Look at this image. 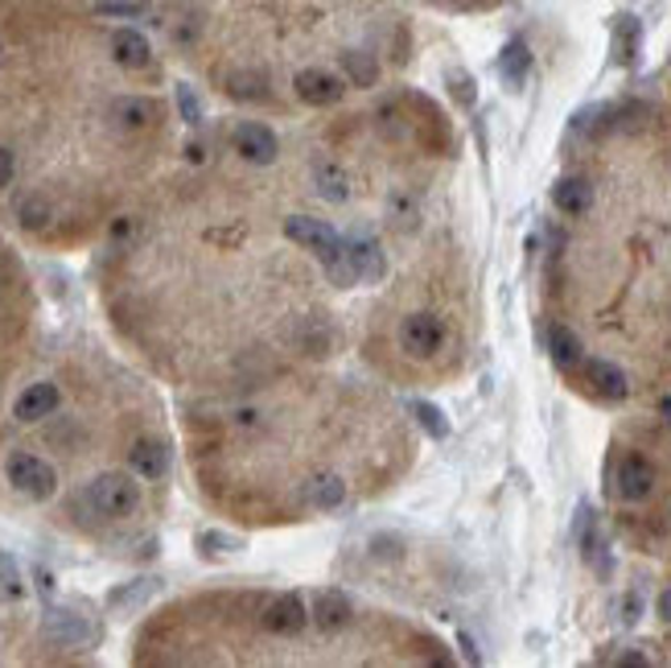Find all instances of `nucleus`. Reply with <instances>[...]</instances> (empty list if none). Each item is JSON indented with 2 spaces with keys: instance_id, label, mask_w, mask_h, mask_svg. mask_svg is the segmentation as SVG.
I'll use <instances>...</instances> for the list:
<instances>
[{
  "instance_id": "obj_30",
  "label": "nucleus",
  "mask_w": 671,
  "mask_h": 668,
  "mask_svg": "<svg viewBox=\"0 0 671 668\" xmlns=\"http://www.w3.org/2000/svg\"><path fill=\"white\" fill-rule=\"evenodd\" d=\"M13 170H18V161H13V154L0 145V186H9V182H13Z\"/></svg>"
},
{
  "instance_id": "obj_17",
  "label": "nucleus",
  "mask_w": 671,
  "mask_h": 668,
  "mask_svg": "<svg viewBox=\"0 0 671 668\" xmlns=\"http://www.w3.org/2000/svg\"><path fill=\"white\" fill-rule=\"evenodd\" d=\"M112 58L128 70L149 67V42L136 34V30H116V34H112Z\"/></svg>"
},
{
  "instance_id": "obj_22",
  "label": "nucleus",
  "mask_w": 671,
  "mask_h": 668,
  "mask_svg": "<svg viewBox=\"0 0 671 668\" xmlns=\"http://www.w3.org/2000/svg\"><path fill=\"white\" fill-rule=\"evenodd\" d=\"M157 586H161L157 578H136V582L112 590V595H107V602H112V607H120V611H128V607H140L145 599H152V595H157Z\"/></svg>"
},
{
  "instance_id": "obj_11",
  "label": "nucleus",
  "mask_w": 671,
  "mask_h": 668,
  "mask_svg": "<svg viewBox=\"0 0 671 668\" xmlns=\"http://www.w3.org/2000/svg\"><path fill=\"white\" fill-rule=\"evenodd\" d=\"M585 384L598 396H605V400H622V396L630 393V380H626V372H622L618 363H610V360H589L585 363Z\"/></svg>"
},
{
  "instance_id": "obj_12",
  "label": "nucleus",
  "mask_w": 671,
  "mask_h": 668,
  "mask_svg": "<svg viewBox=\"0 0 671 668\" xmlns=\"http://www.w3.org/2000/svg\"><path fill=\"white\" fill-rule=\"evenodd\" d=\"M346 252H351V264H354V273H359V281H379L387 269V260H384V248L371 240V236H351L346 240Z\"/></svg>"
},
{
  "instance_id": "obj_1",
  "label": "nucleus",
  "mask_w": 671,
  "mask_h": 668,
  "mask_svg": "<svg viewBox=\"0 0 671 668\" xmlns=\"http://www.w3.org/2000/svg\"><path fill=\"white\" fill-rule=\"evenodd\" d=\"M285 236L305 244L309 252H318V260L326 264V273H330V281H338V285L359 281V273H354V264H351V252H346V240H338V231L326 219L293 215V219L285 223Z\"/></svg>"
},
{
  "instance_id": "obj_28",
  "label": "nucleus",
  "mask_w": 671,
  "mask_h": 668,
  "mask_svg": "<svg viewBox=\"0 0 671 668\" xmlns=\"http://www.w3.org/2000/svg\"><path fill=\"white\" fill-rule=\"evenodd\" d=\"M412 412H417V421L429 429L433 438H445V433H450V421H445V417H441V409H436V405H429V400H412Z\"/></svg>"
},
{
  "instance_id": "obj_2",
  "label": "nucleus",
  "mask_w": 671,
  "mask_h": 668,
  "mask_svg": "<svg viewBox=\"0 0 671 668\" xmlns=\"http://www.w3.org/2000/svg\"><path fill=\"white\" fill-rule=\"evenodd\" d=\"M87 508L103 520H124V516H133L140 508V483L133 475H120V471H107L100 479L87 483Z\"/></svg>"
},
{
  "instance_id": "obj_14",
  "label": "nucleus",
  "mask_w": 671,
  "mask_h": 668,
  "mask_svg": "<svg viewBox=\"0 0 671 668\" xmlns=\"http://www.w3.org/2000/svg\"><path fill=\"white\" fill-rule=\"evenodd\" d=\"M112 116L120 121V128H128V133H140V128L157 124L161 107H157L152 100H145V95H124V100H116Z\"/></svg>"
},
{
  "instance_id": "obj_32",
  "label": "nucleus",
  "mask_w": 671,
  "mask_h": 668,
  "mask_svg": "<svg viewBox=\"0 0 671 668\" xmlns=\"http://www.w3.org/2000/svg\"><path fill=\"white\" fill-rule=\"evenodd\" d=\"M659 615H663V619L671 623V586L663 590V595H659Z\"/></svg>"
},
{
  "instance_id": "obj_8",
  "label": "nucleus",
  "mask_w": 671,
  "mask_h": 668,
  "mask_svg": "<svg viewBox=\"0 0 671 668\" xmlns=\"http://www.w3.org/2000/svg\"><path fill=\"white\" fill-rule=\"evenodd\" d=\"M614 483H618V496L626 503H638V499H647L655 491V466L647 458H638V454H626L618 463Z\"/></svg>"
},
{
  "instance_id": "obj_25",
  "label": "nucleus",
  "mask_w": 671,
  "mask_h": 668,
  "mask_svg": "<svg viewBox=\"0 0 671 668\" xmlns=\"http://www.w3.org/2000/svg\"><path fill=\"white\" fill-rule=\"evenodd\" d=\"M25 595V582H21V569L9 553H0V602H18Z\"/></svg>"
},
{
  "instance_id": "obj_34",
  "label": "nucleus",
  "mask_w": 671,
  "mask_h": 668,
  "mask_svg": "<svg viewBox=\"0 0 671 668\" xmlns=\"http://www.w3.org/2000/svg\"><path fill=\"white\" fill-rule=\"evenodd\" d=\"M37 586H42V595H50V590H54V582H50V574H46V569H37Z\"/></svg>"
},
{
  "instance_id": "obj_5",
  "label": "nucleus",
  "mask_w": 671,
  "mask_h": 668,
  "mask_svg": "<svg viewBox=\"0 0 671 668\" xmlns=\"http://www.w3.org/2000/svg\"><path fill=\"white\" fill-rule=\"evenodd\" d=\"M231 145H236V154L243 157V161H252V166H272L276 154H281V145H276V137H272V128H264V124H255V121L236 124Z\"/></svg>"
},
{
  "instance_id": "obj_20",
  "label": "nucleus",
  "mask_w": 671,
  "mask_h": 668,
  "mask_svg": "<svg viewBox=\"0 0 671 668\" xmlns=\"http://www.w3.org/2000/svg\"><path fill=\"white\" fill-rule=\"evenodd\" d=\"M548 351H553V363H560V367L581 363V339L572 335L569 326H553L548 330Z\"/></svg>"
},
{
  "instance_id": "obj_10",
  "label": "nucleus",
  "mask_w": 671,
  "mask_h": 668,
  "mask_svg": "<svg viewBox=\"0 0 671 668\" xmlns=\"http://www.w3.org/2000/svg\"><path fill=\"white\" fill-rule=\"evenodd\" d=\"M58 400H62V393H58V384H54V380L30 384V388L18 396L13 417H18V421H25V426H34V421H42V417H50V412L58 409Z\"/></svg>"
},
{
  "instance_id": "obj_4",
  "label": "nucleus",
  "mask_w": 671,
  "mask_h": 668,
  "mask_svg": "<svg viewBox=\"0 0 671 668\" xmlns=\"http://www.w3.org/2000/svg\"><path fill=\"white\" fill-rule=\"evenodd\" d=\"M42 632H46V639L62 644V648H83V644L95 639V627L87 623V615L67 611V607H50L46 619H42Z\"/></svg>"
},
{
  "instance_id": "obj_31",
  "label": "nucleus",
  "mask_w": 671,
  "mask_h": 668,
  "mask_svg": "<svg viewBox=\"0 0 671 668\" xmlns=\"http://www.w3.org/2000/svg\"><path fill=\"white\" fill-rule=\"evenodd\" d=\"M454 91H457V100H462V103L474 100V87H470V79H466V75H454Z\"/></svg>"
},
{
  "instance_id": "obj_15",
  "label": "nucleus",
  "mask_w": 671,
  "mask_h": 668,
  "mask_svg": "<svg viewBox=\"0 0 671 668\" xmlns=\"http://www.w3.org/2000/svg\"><path fill=\"white\" fill-rule=\"evenodd\" d=\"M553 203L565 215H585L589 206H593V186H589L585 178H560L553 186Z\"/></svg>"
},
{
  "instance_id": "obj_24",
  "label": "nucleus",
  "mask_w": 671,
  "mask_h": 668,
  "mask_svg": "<svg viewBox=\"0 0 671 668\" xmlns=\"http://www.w3.org/2000/svg\"><path fill=\"white\" fill-rule=\"evenodd\" d=\"M342 70H346V79H351L354 87H371V83H375V75H379L375 58H371V54H363V50L342 54Z\"/></svg>"
},
{
  "instance_id": "obj_29",
  "label": "nucleus",
  "mask_w": 671,
  "mask_h": 668,
  "mask_svg": "<svg viewBox=\"0 0 671 668\" xmlns=\"http://www.w3.org/2000/svg\"><path fill=\"white\" fill-rule=\"evenodd\" d=\"M178 103H182V116L190 124H202V112H198V100H194V91L190 87H178Z\"/></svg>"
},
{
  "instance_id": "obj_13",
  "label": "nucleus",
  "mask_w": 671,
  "mask_h": 668,
  "mask_svg": "<svg viewBox=\"0 0 671 668\" xmlns=\"http://www.w3.org/2000/svg\"><path fill=\"white\" fill-rule=\"evenodd\" d=\"M314 623H318L321 632H342L351 623V599L338 595V590H321L318 599H314Z\"/></svg>"
},
{
  "instance_id": "obj_23",
  "label": "nucleus",
  "mask_w": 671,
  "mask_h": 668,
  "mask_svg": "<svg viewBox=\"0 0 671 668\" xmlns=\"http://www.w3.org/2000/svg\"><path fill=\"white\" fill-rule=\"evenodd\" d=\"M635 50H638V21L618 18L614 21V58L626 67V63H635Z\"/></svg>"
},
{
  "instance_id": "obj_21",
  "label": "nucleus",
  "mask_w": 671,
  "mask_h": 668,
  "mask_svg": "<svg viewBox=\"0 0 671 668\" xmlns=\"http://www.w3.org/2000/svg\"><path fill=\"white\" fill-rule=\"evenodd\" d=\"M346 499V483L338 479V475H318V479L309 483V503L314 508H338Z\"/></svg>"
},
{
  "instance_id": "obj_27",
  "label": "nucleus",
  "mask_w": 671,
  "mask_h": 668,
  "mask_svg": "<svg viewBox=\"0 0 671 668\" xmlns=\"http://www.w3.org/2000/svg\"><path fill=\"white\" fill-rule=\"evenodd\" d=\"M18 219L37 231V227H46V219H50V206H46V199L30 194V199H21V203H18Z\"/></svg>"
},
{
  "instance_id": "obj_7",
  "label": "nucleus",
  "mask_w": 671,
  "mask_h": 668,
  "mask_svg": "<svg viewBox=\"0 0 671 668\" xmlns=\"http://www.w3.org/2000/svg\"><path fill=\"white\" fill-rule=\"evenodd\" d=\"M293 87H297V95H302L309 107H330V103L342 100V79L338 75H330V70H321V67H309L302 70L297 79H293Z\"/></svg>"
},
{
  "instance_id": "obj_9",
  "label": "nucleus",
  "mask_w": 671,
  "mask_h": 668,
  "mask_svg": "<svg viewBox=\"0 0 671 668\" xmlns=\"http://www.w3.org/2000/svg\"><path fill=\"white\" fill-rule=\"evenodd\" d=\"M305 623H309V611H305L302 595H281L264 607V627L272 635H297L305 632Z\"/></svg>"
},
{
  "instance_id": "obj_6",
  "label": "nucleus",
  "mask_w": 671,
  "mask_h": 668,
  "mask_svg": "<svg viewBox=\"0 0 671 668\" xmlns=\"http://www.w3.org/2000/svg\"><path fill=\"white\" fill-rule=\"evenodd\" d=\"M445 343V326L433 314H412L400 322V347L408 355H433Z\"/></svg>"
},
{
  "instance_id": "obj_19",
  "label": "nucleus",
  "mask_w": 671,
  "mask_h": 668,
  "mask_svg": "<svg viewBox=\"0 0 671 668\" xmlns=\"http://www.w3.org/2000/svg\"><path fill=\"white\" fill-rule=\"evenodd\" d=\"M527 70H532V50L523 46V42H507L503 54H499V75H503V83L520 87L527 79Z\"/></svg>"
},
{
  "instance_id": "obj_33",
  "label": "nucleus",
  "mask_w": 671,
  "mask_h": 668,
  "mask_svg": "<svg viewBox=\"0 0 671 668\" xmlns=\"http://www.w3.org/2000/svg\"><path fill=\"white\" fill-rule=\"evenodd\" d=\"M618 665H647V656H638V652H622Z\"/></svg>"
},
{
  "instance_id": "obj_35",
  "label": "nucleus",
  "mask_w": 671,
  "mask_h": 668,
  "mask_svg": "<svg viewBox=\"0 0 671 668\" xmlns=\"http://www.w3.org/2000/svg\"><path fill=\"white\" fill-rule=\"evenodd\" d=\"M659 412H663V417H668V421H671V396H668V400H663V405H659Z\"/></svg>"
},
{
  "instance_id": "obj_26",
  "label": "nucleus",
  "mask_w": 671,
  "mask_h": 668,
  "mask_svg": "<svg viewBox=\"0 0 671 668\" xmlns=\"http://www.w3.org/2000/svg\"><path fill=\"white\" fill-rule=\"evenodd\" d=\"M227 91H231L236 100H264V95H269V87H264L260 75H231V79H227Z\"/></svg>"
},
{
  "instance_id": "obj_16",
  "label": "nucleus",
  "mask_w": 671,
  "mask_h": 668,
  "mask_svg": "<svg viewBox=\"0 0 671 668\" xmlns=\"http://www.w3.org/2000/svg\"><path fill=\"white\" fill-rule=\"evenodd\" d=\"M133 471L136 475H145V479H161L169 471V450L166 442H152V438H140V442L133 445Z\"/></svg>"
},
{
  "instance_id": "obj_18",
  "label": "nucleus",
  "mask_w": 671,
  "mask_h": 668,
  "mask_svg": "<svg viewBox=\"0 0 671 668\" xmlns=\"http://www.w3.org/2000/svg\"><path fill=\"white\" fill-rule=\"evenodd\" d=\"M314 186H318L321 199H330V203H346L351 199V178L342 166L334 161H314Z\"/></svg>"
},
{
  "instance_id": "obj_3",
  "label": "nucleus",
  "mask_w": 671,
  "mask_h": 668,
  "mask_svg": "<svg viewBox=\"0 0 671 668\" xmlns=\"http://www.w3.org/2000/svg\"><path fill=\"white\" fill-rule=\"evenodd\" d=\"M4 479H9V487H13L18 496L34 499V503L50 499L54 487H58L54 466L46 463V458H37V454H30V450H13V454L4 458Z\"/></svg>"
}]
</instances>
